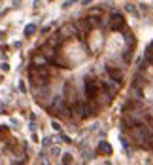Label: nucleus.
<instances>
[{
	"mask_svg": "<svg viewBox=\"0 0 153 165\" xmlns=\"http://www.w3.org/2000/svg\"><path fill=\"white\" fill-rule=\"evenodd\" d=\"M104 68H106L108 76H110L112 80H115V82H121V80H123V72L119 70L117 67H114L112 63H106V67H104Z\"/></svg>",
	"mask_w": 153,
	"mask_h": 165,
	"instance_id": "obj_8",
	"label": "nucleus"
},
{
	"mask_svg": "<svg viewBox=\"0 0 153 165\" xmlns=\"http://www.w3.org/2000/svg\"><path fill=\"white\" fill-rule=\"evenodd\" d=\"M102 87V84L98 82L96 78H85V82H83V89H85V99H96V93H98V89Z\"/></svg>",
	"mask_w": 153,
	"mask_h": 165,
	"instance_id": "obj_2",
	"label": "nucleus"
},
{
	"mask_svg": "<svg viewBox=\"0 0 153 165\" xmlns=\"http://www.w3.org/2000/svg\"><path fill=\"white\" fill-rule=\"evenodd\" d=\"M131 129V139L136 142L138 148H144V150H149V135H151V129L153 127L146 122H138L134 125L128 127Z\"/></svg>",
	"mask_w": 153,
	"mask_h": 165,
	"instance_id": "obj_1",
	"label": "nucleus"
},
{
	"mask_svg": "<svg viewBox=\"0 0 153 165\" xmlns=\"http://www.w3.org/2000/svg\"><path fill=\"white\" fill-rule=\"evenodd\" d=\"M55 53H57V51H55V47H51L49 46V44H44V46H42V55H44V57H47V59H49V61H51V57H53V55Z\"/></svg>",
	"mask_w": 153,
	"mask_h": 165,
	"instance_id": "obj_13",
	"label": "nucleus"
},
{
	"mask_svg": "<svg viewBox=\"0 0 153 165\" xmlns=\"http://www.w3.org/2000/svg\"><path fill=\"white\" fill-rule=\"evenodd\" d=\"M34 97H36V101H38V103H44V99L49 97V87H47V84H46V86L34 87Z\"/></svg>",
	"mask_w": 153,
	"mask_h": 165,
	"instance_id": "obj_10",
	"label": "nucleus"
},
{
	"mask_svg": "<svg viewBox=\"0 0 153 165\" xmlns=\"http://www.w3.org/2000/svg\"><path fill=\"white\" fill-rule=\"evenodd\" d=\"M59 34H61L62 40H68V38H79L81 36V33H79L78 29H76V25H62L61 29H59Z\"/></svg>",
	"mask_w": 153,
	"mask_h": 165,
	"instance_id": "obj_3",
	"label": "nucleus"
},
{
	"mask_svg": "<svg viewBox=\"0 0 153 165\" xmlns=\"http://www.w3.org/2000/svg\"><path fill=\"white\" fill-rule=\"evenodd\" d=\"M34 33H36V25H32V23H30V25L25 27V36H32Z\"/></svg>",
	"mask_w": 153,
	"mask_h": 165,
	"instance_id": "obj_18",
	"label": "nucleus"
},
{
	"mask_svg": "<svg viewBox=\"0 0 153 165\" xmlns=\"http://www.w3.org/2000/svg\"><path fill=\"white\" fill-rule=\"evenodd\" d=\"M49 154L53 156V158H57V156H61V148H59V146H51Z\"/></svg>",
	"mask_w": 153,
	"mask_h": 165,
	"instance_id": "obj_19",
	"label": "nucleus"
},
{
	"mask_svg": "<svg viewBox=\"0 0 153 165\" xmlns=\"http://www.w3.org/2000/svg\"><path fill=\"white\" fill-rule=\"evenodd\" d=\"M64 104H66V99H64V95H57V97H55V101L49 104V106H47V112H49V114H53V116H57L59 112L64 108Z\"/></svg>",
	"mask_w": 153,
	"mask_h": 165,
	"instance_id": "obj_4",
	"label": "nucleus"
},
{
	"mask_svg": "<svg viewBox=\"0 0 153 165\" xmlns=\"http://www.w3.org/2000/svg\"><path fill=\"white\" fill-rule=\"evenodd\" d=\"M144 84H146V78H144V74L142 72H138V74L134 76V86H138V87H142Z\"/></svg>",
	"mask_w": 153,
	"mask_h": 165,
	"instance_id": "obj_17",
	"label": "nucleus"
},
{
	"mask_svg": "<svg viewBox=\"0 0 153 165\" xmlns=\"http://www.w3.org/2000/svg\"><path fill=\"white\" fill-rule=\"evenodd\" d=\"M91 2H93V0H81V4H83V6H89Z\"/></svg>",
	"mask_w": 153,
	"mask_h": 165,
	"instance_id": "obj_31",
	"label": "nucleus"
},
{
	"mask_svg": "<svg viewBox=\"0 0 153 165\" xmlns=\"http://www.w3.org/2000/svg\"><path fill=\"white\" fill-rule=\"evenodd\" d=\"M96 97H98V103H100V106H110V104H112V101H114V95H112V93H110V91H108L104 86L98 89Z\"/></svg>",
	"mask_w": 153,
	"mask_h": 165,
	"instance_id": "obj_5",
	"label": "nucleus"
},
{
	"mask_svg": "<svg viewBox=\"0 0 153 165\" xmlns=\"http://www.w3.org/2000/svg\"><path fill=\"white\" fill-rule=\"evenodd\" d=\"M149 150H153V129H151V135H149Z\"/></svg>",
	"mask_w": 153,
	"mask_h": 165,
	"instance_id": "obj_27",
	"label": "nucleus"
},
{
	"mask_svg": "<svg viewBox=\"0 0 153 165\" xmlns=\"http://www.w3.org/2000/svg\"><path fill=\"white\" fill-rule=\"evenodd\" d=\"M76 29H78L81 34H83V33H85V34H89L91 30L95 29V25H93V21H91L89 17H87V19H79V21L76 23Z\"/></svg>",
	"mask_w": 153,
	"mask_h": 165,
	"instance_id": "obj_7",
	"label": "nucleus"
},
{
	"mask_svg": "<svg viewBox=\"0 0 153 165\" xmlns=\"http://www.w3.org/2000/svg\"><path fill=\"white\" fill-rule=\"evenodd\" d=\"M79 95L76 93V87H74V84H64V99H66V103L68 104H74L76 101H78Z\"/></svg>",
	"mask_w": 153,
	"mask_h": 165,
	"instance_id": "obj_6",
	"label": "nucleus"
},
{
	"mask_svg": "<svg viewBox=\"0 0 153 165\" xmlns=\"http://www.w3.org/2000/svg\"><path fill=\"white\" fill-rule=\"evenodd\" d=\"M98 154L110 156V154H112V146H110V142H106V140H100V142H98Z\"/></svg>",
	"mask_w": 153,
	"mask_h": 165,
	"instance_id": "obj_14",
	"label": "nucleus"
},
{
	"mask_svg": "<svg viewBox=\"0 0 153 165\" xmlns=\"http://www.w3.org/2000/svg\"><path fill=\"white\" fill-rule=\"evenodd\" d=\"M2 70H4V72L10 70V65H8V63H4V65H2Z\"/></svg>",
	"mask_w": 153,
	"mask_h": 165,
	"instance_id": "obj_29",
	"label": "nucleus"
},
{
	"mask_svg": "<svg viewBox=\"0 0 153 165\" xmlns=\"http://www.w3.org/2000/svg\"><path fill=\"white\" fill-rule=\"evenodd\" d=\"M128 99H134V101H142V99H144L142 87H138V86H134V84H132V86L128 87Z\"/></svg>",
	"mask_w": 153,
	"mask_h": 165,
	"instance_id": "obj_11",
	"label": "nucleus"
},
{
	"mask_svg": "<svg viewBox=\"0 0 153 165\" xmlns=\"http://www.w3.org/2000/svg\"><path fill=\"white\" fill-rule=\"evenodd\" d=\"M51 127H53V129H55V131H61V129H62V127H61V125H59V123H57V122H53V123H51Z\"/></svg>",
	"mask_w": 153,
	"mask_h": 165,
	"instance_id": "obj_26",
	"label": "nucleus"
},
{
	"mask_svg": "<svg viewBox=\"0 0 153 165\" xmlns=\"http://www.w3.org/2000/svg\"><path fill=\"white\" fill-rule=\"evenodd\" d=\"M123 27H125L123 15H121V13H115V11H114V13H112V25H110V29L115 33V30H121Z\"/></svg>",
	"mask_w": 153,
	"mask_h": 165,
	"instance_id": "obj_9",
	"label": "nucleus"
},
{
	"mask_svg": "<svg viewBox=\"0 0 153 165\" xmlns=\"http://www.w3.org/2000/svg\"><path fill=\"white\" fill-rule=\"evenodd\" d=\"M131 59H132V51H125V53H123V61L125 63H131Z\"/></svg>",
	"mask_w": 153,
	"mask_h": 165,
	"instance_id": "obj_20",
	"label": "nucleus"
},
{
	"mask_svg": "<svg viewBox=\"0 0 153 165\" xmlns=\"http://www.w3.org/2000/svg\"><path fill=\"white\" fill-rule=\"evenodd\" d=\"M136 106H140V101H134V99H128L127 103L123 104V112H125V110H131V108H136Z\"/></svg>",
	"mask_w": 153,
	"mask_h": 165,
	"instance_id": "obj_16",
	"label": "nucleus"
},
{
	"mask_svg": "<svg viewBox=\"0 0 153 165\" xmlns=\"http://www.w3.org/2000/svg\"><path fill=\"white\" fill-rule=\"evenodd\" d=\"M100 13H102L100 10H91V15H100Z\"/></svg>",
	"mask_w": 153,
	"mask_h": 165,
	"instance_id": "obj_28",
	"label": "nucleus"
},
{
	"mask_svg": "<svg viewBox=\"0 0 153 165\" xmlns=\"http://www.w3.org/2000/svg\"><path fill=\"white\" fill-rule=\"evenodd\" d=\"M59 139L64 140V142H68V144L72 142V139H70V137H68V135H64V133H61V131H59Z\"/></svg>",
	"mask_w": 153,
	"mask_h": 165,
	"instance_id": "obj_21",
	"label": "nucleus"
},
{
	"mask_svg": "<svg viewBox=\"0 0 153 165\" xmlns=\"http://www.w3.org/2000/svg\"><path fill=\"white\" fill-rule=\"evenodd\" d=\"M74 2H78V0H68V2H64V6L68 8V6H70V4H74Z\"/></svg>",
	"mask_w": 153,
	"mask_h": 165,
	"instance_id": "obj_30",
	"label": "nucleus"
},
{
	"mask_svg": "<svg viewBox=\"0 0 153 165\" xmlns=\"http://www.w3.org/2000/svg\"><path fill=\"white\" fill-rule=\"evenodd\" d=\"M47 63H49V59L47 57H44L42 53H36V55H32V65H38V67H42V65H47Z\"/></svg>",
	"mask_w": 153,
	"mask_h": 165,
	"instance_id": "obj_15",
	"label": "nucleus"
},
{
	"mask_svg": "<svg viewBox=\"0 0 153 165\" xmlns=\"http://www.w3.org/2000/svg\"><path fill=\"white\" fill-rule=\"evenodd\" d=\"M51 142H53V140H51L49 137H46V139H44V142H42V144H44V146L47 148V146H51Z\"/></svg>",
	"mask_w": 153,
	"mask_h": 165,
	"instance_id": "obj_25",
	"label": "nucleus"
},
{
	"mask_svg": "<svg viewBox=\"0 0 153 165\" xmlns=\"http://www.w3.org/2000/svg\"><path fill=\"white\" fill-rule=\"evenodd\" d=\"M62 163H72V154H62Z\"/></svg>",
	"mask_w": 153,
	"mask_h": 165,
	"instance_id": "obj_22",
	"label": "nucleus"
},
{
	"mask_svg": "<svg viewBox=\"0 0 153 165\" xmlns=\"http://www.w3.org/2000/svg\"><path fill=\"white\" fill-rule=\"evenodd\" d=\"M62 42H64V40L61 38V34H59V33H53L49 38H47V44H49L51 47H55V50H59V47L62 46Z\"/></svg>",
	"mask_w": 153,
	"mask_h": 165,
	"instance_id": "obj_12",
	"label": "nucleus"
},
{
	"mask_svg": "<svg viewBox=\"0 0 153 165\" xmlns=\"http://www.w3.org/2000/svg\"><path fill=\"white\" fill-rule=\"evenodd\" d=\"M125 40H127L128 44H132V46H134V38H132V33H125Z\"/></svg>",
	"mask_w": 153,
	"mask_h": 165,
	"instance_id": "obj_23",
	"label": "nucleus"
},
{
	"mask_svg": "<svg viewBox=\"0 0 153 165\" xmlns=\"http://www.w3.org/2000/svg\"><path fill=\"white\" fill-rule=\"evenodd\" d=\"M127 11H131L132 15H138V11H136V8H134V6H131V4H128V6H127Z\"/></svg>",
	"mask_w": 153,
	"mask_h": 165,
	"instance_id": "obj_24",
	"label": "nucleus"
},
{
	"mask_svg": "<svg viewBox=\"0 0 153 165\" xmlns=\"http://www.w3.org/2000/svg\"><path fill=\"white\" fill-rule=\"evenodd\" d=\"M0 114H4V108H0Z\"/></svg>",
	"mask_w": 153,
	"mask_h": 165,
	"instance_id": "obj_32",
	"label": "nucleus"
}]
</instances>
